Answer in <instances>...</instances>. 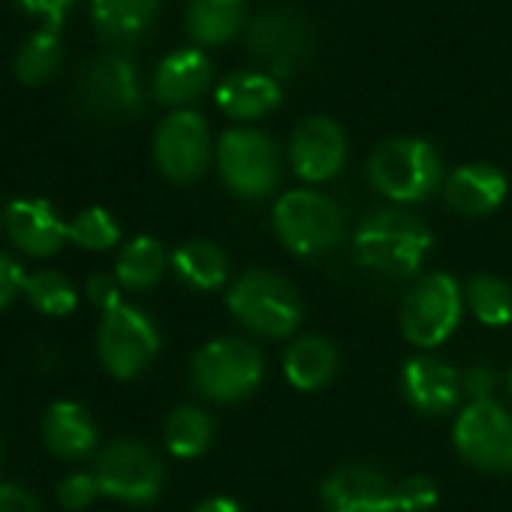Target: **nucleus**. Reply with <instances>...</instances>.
<instances>
[{
	"instance_id": "obj_1",
	"label": "nucleus",
	"mask_w": 512,
	"mask_h": 512,
	"mask_svg": "<svg viewBox=\"0 0 512 512\" xmlns=\"http://www.w3.org/2000/svg\"><path fill=\"white\" fill-rule=\"evenodd\" d=\"M434 244L431 229L401 208H380L362 220L353 238L356 263L383 278H413Z\"/></svg>"
},
{
	"instance_id": "obj_2",
	"label": "nucleus",
	"mask_w": 512,
	"mask_h": 512,
	"mask_svg": "<svg viewBox=\"0 0 512 512\" xmlns=\"http://www.w3.org/2000/svg\"><path fill=\"white\" fill-rule=\"evenodd\" d=\"M226 305L244 329L263 338H287L302 323V302L293 284L263 269L241 275L232 284Z\"/></svg>"
},
{
	"instance_id": "obj_3",
	"label": "nucleus",
	"mask_w": 512,
	"mask_h": 512,
	"mask_svg": "<svg viewBox=\"0 0 512 512\" xmlns=\"http://www.w3.org/2000/svg\"><path fill=\"white\" fill-rule=\"evenodd\" d=\"M368 178L374 190L389 196L392 202H422L437 190L443 166L428 142L389 139L377 145V151L371 154Z\"/></svg>"
},
{
	"instance_id": "obj_4",
	"label": "nucleus",
	"mask_w": 512,
	"mask_h": 512,
	"mask_svg": "<svg viewBox=\"0 0 512 512\" xmlns=\"http://www.w3.org/2000/svg\"><path fill=\"white\" fill-rule=\"evenodd\" d=\"M263 377H266L263 353L238 338L211 341L193 359L196 389L217 404H235L253 395L260 389Z\"/></svg>"
},
{
	"instance_id": "obj_5",
	"label": "nucleus",
	"mask_w": 512,
	"mask_h": 512,
	"mask_svg": "<svg viewBox=\"0 0 512 512\" xmlns=\"http://www.w3.org/2000/svg\"><path fill=\"white\" fill-rule=\"evenodd\" d=\"M275 232L290 253L320 256L341 244L344 214L323 193L290 190L275 205Z\"/></svg>"
},
{
	"instance_id": "obj_6",
	"label": "nucleus",
	"mask_w": 512,
	"mask_h": 512,
	"mask_svg": "<svg viewBox=\"0 0 512 512\" xmlns=\"http://www.w3.org/2000/svg\"><path fill=\"white\" fill-rule=\"evenodd\" d=\"M223 184L244 199H260L278 187L281 157L275 142L260 130H229L217 145Z\"/></svg>"
},
{
	"instance_id": "obj_7",
	"label": "nucleus",
	"mask_w": 512,
	"mask_h": 512,
	"mask_svg": "<svg viewBox=\"0 0 512 512\" xmlns=\"http://www.w3.org/2000/svg\"><path fill=\"white\" fill-rule=\"evenodd\" d=\"M461 323V290L452 275H425L401 305V332L410 344L440 347Z\"/></svg>"
},
{
	"instance_id": "obj_8",
	"label": "nucleus",
	"mask_w": 512,
	"mask_h": 512,
	"mask_svg": "<svg viewBox=\"0 0 512 512\" xmlns=\"http://www.w3.org/2000/svg\"><path fill=\"white\" fill-rule=\"evenodd\" d=\"M250 55L269 67L272 76H293L311 58V25L293 7H269L247 28Z\"/></svg>"
},
{
	"instance_id": "obj_9",
	"label": "nucleus",
	"mask_w": 512,
	"mask_h": 512,
	"mask_svg": "<svg viewBox=\"0 0 512 512\" xmlns=\"http://www.w3.org/2000/svg\"><path fill=\"white\" fill-rule=\"evenodd\" d=\"M458 455L488 473H512V416L491 398L470 401L452 431Z\"/></svg>"
},
{
	"instance_id": "obj_10",
	"label": "nucleus",
	"mask_w": 512,
	"mask_h": 512,
	"mask_svg": "<svg viewBox=\"0 0 512 512\" xmlns=\"http://www.w3.org/2000/svg\"><path fill=\"white\" fill-rule=\"evenodd\" d=\"M97 350L109 374L130 380L142 374L160 353V332L148 314H142L139 308L121 305L103 314Z\"/></svg>"
},
{
	"instance_id": "obj_11",
	"label": "nucleus",
	"mask_w": 512,
	"mask_h": 512,
	"mask_svg": "<svg viewBox=\"0 0 512 512\" xmlns=\"http://www.w3.org/2000/svg\"><path fill=\"white\" fill-rule=\"evenodd\" d=\"M79 103L91 118L100 121L136 118L142 112V88H139L136 67L118 52L97 55L82 70Z\"/></svg>"
},
{
	"instance_id": "obj_12",
	"label": "nucleus",
	"mask_w": 512,
	"mask_h": 512,
	"mask_svg": "<svg viewBox=\"0 0 512 512\" xmlns=\"http://www.w3.org/2000/svg\"><path fill=\"white\" fill-rule=\"evenodd\" d=\"M94 476L103 494L130 503H148L163 488V464L136 440H118L106 446L97 458Z\"/></svg>"
},
{
	"instance_id": "obj_13",
	"label": "nucleus",
	"mask_w": 512,
	"mask_h": 512,
	"mask_svg": "<svg viewBox=\"0 0 512 512\" xmlns=\"http://www.w3.org/2000/svg\"><path fill=\"white\" fill-rule=\"evenodd\" d=\"M211 154L208 127L196 112H172L154 136V160L172 181H193L205 172Z\"/></svg>"
},
{
	"instance_id": "obj_14",
	"label": "nucleus",
	"mask_w": 512,
	"mask_h": 512,
	"mask_svg": "<svg viewBox=\"0 0 512 512\" xmlns=\"http://www.w3.org/2000/svg\"><path fill=\"white\" fill-rule=\"evenodd\" d=\"M290 160L299 178L305 181H329L344 169L347 160V136L341 124L326 115L305 118L293 133Z\"/></svg>"
},
{
	"instance_id": "obj_15",
	"label": "nucleus",
	"mask_w": 512,
	"mask_h": 512,
	"mask_svg": "<svg viewBox=\"0 0 512 512\" xmlns=\"http://www.w3.org/2000/svg\"><path fill=\"white\" fill-rule=\"evenodd\" d=\"M326 512H401L395 485L368 464H344L323 482Z\"/></svg>"
},
{
	"instance_id": "obj_16",
	"label": "nucleus",
	"mask_w": 512,
	"mask_h": 512,
	"mask_svg": "<svg viewBox=\"0 0 512 512\" xmlns=\"http://www.w3.org/2000/svg\"><path fill=\"white\" fill-rule=\"evenodd\" d=\"M401 386H404V395L407 401L425 413V416H440V413H449L455 410L458 398H461V374L434 359V356H416L404 365V374H401Z\"/></svg>"
},
{
	"instance_id": "obj_17",
	"label": "nucleus",
	"mask_w": 512,
	"mask_h": 512,
	"mask_svg": "<svg viewBox=\"0 0 512 512\" xmlns=\"http://www.w3.org/2000/svg\"><path fill=\"white\" fill-rule=\"evenodd\" d=\"M4 223H7V232L16 241V247H22L31 256H52L61 250L64 238H67L64 220L55 214V208L46 199L10 202Z\"/></svg>"
},
{
	"instance_id": "obj_18",
	"label": "nucleus",
	"mask_w": 512,
	"mask_h": 512,
	"mask_svg": "<svg viewBox=\"0 0 512 512\" xmlns=\"http://www.w3.org/2000/svg\"><path fill=\"white\" fill-rule=\"evenodd\" d=\"M506 187L509 184L500 169L485 166V163H470V166L455 169L446 178L443 196L452 211L464 217H482V214H491L506 199Z\"/></svg>"
},
{
	"instance_id": "obj_19",
	"label": "nucleus",
	"mask_w": 512,
	"mask_h": 512,
	"mask_svg": "<svg viewBox=\"0 0 512 512\" xmlns=\"http://www.w3.org/2000/svg\"><path fill=\"white\" fill-rule=\"evenodd\" d=\"M208 82H211L208 58L199 49H181L160 64L154 76V97L163 106H187L205 94Z\"/></svg>"
},
{
	"instance_id": "obj_20",
	"label": "nucleus",
	"mask_w": 512,
	"mask_h": 512,
	"mask_svg": "<svg viewBox=\"0 0 512 512\" xmlns=\"http://www.w3.org/2000/svg\"><path fill=\"white\" fill-rule=\"evenodd\" d=\"M43 437H46V446L58 458L79 461V458L91 455V449L97 443V428H94L91 413L82 404L58 401L43 416Z\"/></svg>"
},
{
	"instance_id": "obj_21",
	"label": "nucleus",
	"mask_w": 512,
	"mask_h": 512,
	"mask_svg": "<svg viewBox=\"0 0 512 512\" xmlns=\"http://www.w3.org/2000/svg\"><path fill=\"white\" fill-rule=\"evenodd\" d=\"M281 103V88L269 73H232L217 88V106L238 121L263 118Z\"/></svg>"
},
{
	"instance_id": "obj_22",
	"label": "nucleus",
	"mask_w": 512,
	"mask_h": 512,
	"mask_svg": "<svg viewBox=\"0 0 512 512\" xmlns=\"http://www.w3.org/2000/svg\"><path fill=\"white\" fill-rule=\"evenodd\" d=\"M284 374L302 392H317V389L329 386L332 377L338 374V350H335V344L320 338V335L299 338L284 356Z\"/></svg>"
},
{
	"instance_id": "obj_23",
	"label": "nucleus",
	"mask_w": 512,
	"mask_h": 512,
	"mask_svg": "<svg viewBox=\"0 0 512 512\" xmlns=\"http://www.w3.org/2000/svg\"><path fill=\"white\" fill-rule=\"evenodd\" d=\"M91 13L97 31L109 43L127 46L148 34L157 16V0H91Z\"/></svg>"
},
{
	"instance_id": "obj_24",
	"label": "nucleus",
	"mask_w": 512,
	"mask_h": 512,
	"mask_svg": "<svg viewBox=\"0 0 512 512\" xmlns=\"http://www.w3.org/2000/svg\"><path fill=\"white\" fill-rule=\"evenodd\" d=\"M244 25V0H190L187 31L205 46L232 40Z\"/></svg>"
},
{
	"instance_id": "obj_25",
	"label": "nucleus",
	"mask_w": 512,
	"mask_h": 512,
	"mask_svg": "<svg viewBox=\"0 0 512 512\" xmlns=\"http://www.w3.org/2000/svg\"><path fill=\"white\" fill-rule=\"evenodd\" d=\"M226 253L211 241H187L172 253L175 275L193 290H217L226 281Z\"/></svg>"
},
{
	"instance_id": "obj_26",
	"label": "nucleus",
	"mask_w": 512,
	"mask_h": 512,
	"mask_svg": "<svg viewBox=\"0 0 512 512\" xmlns=\"http://www.w3.org/2000/svg\"><path fill=\"white\" fill-rule=\"evenodd\" d=\"M166 263H169L166 247L151 235H139L121 250L118 266H115V278L127 290H148L163 278Z\"/></svg>"
},
{
	"instance_id": "obj_27",
	"label": "nucleus",
	"mask_w": 512,
	"mask_h": 512,
	"mask_svg": "<svg viewBox=\"0 0 512 512\" xmlns=\"http://www.w3.org/2000/svg\"><path fill=\"white\" fill-rule=\"evenodd\" d=\"M61 58H64L61 31L43 28V31L31 34V37L22 43V49H19V55H16V64H13L16 79H19L22 85H43V82H49V79L55 76Z\"/></svg>"
},
{
	"instance_id": "obj_28",
	"label": "nucleus",
	"mask_w": 512,
	"mask_h": 512,
	"mask_svg": "<svg viewBox=\"0 0 512 512\" xmlns=\"http://www.w3.org/2000/svg\"><path fill=\"white\" fill-rule=\"evenodd\" d=\"M163 434H166V446H169L172 455L196 458L211 446L214 425L199 407H178V410L169 413Z\"/></svg>"
},
{
	"instance_id": "obj_29",
	"label": "nucleus",
	"mask_w": 512,
	"mask_h": 512,
	"mask_svg": "<svg viewBox=\"0 0 512 512\" xmlns=\"http://www.w3.org/2000/svg\"><path fill=\"white\" fill-rule=\"evenodd\" d=\"M467 302H470L473 317L482 326L500 329V326H509L512 323V290L500 278L476 275L467 284Z\"/></svg>"
},
{
	"instance_id": "obj_30",
	"label": "nucleus",
	"mask_w": 512,
	"mask_h": 512,
	"mask_svg": "<svg viewBox=\"0 0 512 512\" xmlns=\"http://www.w3.org/2000/svg\"><path fill=\"white\" fill-rule=\"evenodd\" d=\"M22 293L28 296V302L49 314V317H67L73 308H76V290L73 284L58 275V272H37V275H28L25 278V287Z\"/></svg>"
},
{
	"instance_id": "obj_31",
	"label": "nucleus",
	"mask_w": 512,
	"mask_h": 512,
	"mask_svg": "<svg viewBox=\"0 0 512 512\" xmlns=\"http://www.w3.org/2000/svg\"><path fill=\"white\" fill-rule=\"evenodd\" d=\"M67 238L76 241L85 250H109L112 244H118L121 229L115 223V217L103 208H88L82 214H76V220L67 226Z\"/></svg>"
},
{
	"instance_id": "obj_32",
	"label": "nucleus",
	"mask_w": 512,
	"mask_h": 512,
	"mask_svg": "<svg viewBox=\"0 0 512 512\" xmlns=\"http://www.w3.org/2000/svg\"><path fill=\"white\" fill-rule=\"evenodd\" d=\"M401 512H428L437 503V485L428 476H410L395 485Z\"/></svg>"
},
{
	"instance_id": "obj_33",
	"label": "nucleus",
	"mask_w": 512,
	"mask_h": 512,
	"mask_svg": "<svg viewBox=\"0 0 512 512\" xmlns=\"http://www.w3.org/2000/svg\"><path fill=\"white\" fill-rule=\"evenodd\" d=\"M100 494V485H97V476L94 473H73L67 476L61 485H58V500L61 506L67 509H85L94 497Z\"/></svg>"
},
{
	"instance_id": "obj_34",
	"label": "nucleus",
	"mask_w": 512,
	"mask_h": 512,
	"mask_svg": "<svg viewBox=\"0 0 512 512\" xmlns=\"http://www.w3.org/2000/svg\"><path fill=\"white\" fill-rule=\"evenodd\" d=\"M16 4H19L28 16L43 19V25H46L49 31H61L64 22H67V13L73 10L76 0H16Z\"/></svg>"
},
{
	"instance_id": "obj_35",
	"label": "nucleus",
	"mask_w": 512,
	"mask_h": 512,
	"mask_svg": "<svg viewBox=\"0 0 512 512\" xmlns=\"http://www.w3.org/2000/svg\"><path fill=\"white\" fill-rule=\"evenodd\" d=\"M85 290H88V299H91L103 314L121 308V284H118V278H112V275H91Z\"/></svg>"
},
{
	"instance_id": "obj_36",
	"label": "nucleus",
	"mask_w": 512,
	"mask_h": 512,
	"mask_svg": "<svg viewBox=\"0 0 512 512\" xmlns=\"http://www.w3.org/2000/svg\"><path fill=\"white\" fill-rule=\"evenodd\" d=\"M25 287V272L16 260H10L7 253H0V308L10 305L16 299V293H22Z\"/></svg>"
},
{
	"instance_id": "obj_37",
	"label": "nucleus",
	"mask_w": 512,
	"mask_h": 512,
	"mask_svg": "<svg viewBox=\"0 0 512 512\" xmlns=\"http://www.w3.org/2000/svg\"><path fill=\"white\" fill-rule=\"evenodd\" d=\"M494 383H497V377H494V371L485 368V365H473V368H467V371L461 374V389H464L473 401L491 398Z\"/></svg>"
},
{
	"instance_id": "obj_38",
	"label": "nucleus",
	"mask_w": 512,
	"mask_h": 512,
	"mask_svg": "<svg viewBox=\"0 0 512 512\" xmlns=\"http://www.w3.org/2000/svg\"><path fill=\"white\" fill-rule=\"evenodd\" d=\"M0 512H40V506L25 488L0 485Z\"/></svg>"
},
{
	"instance_id": "obj_39",
	"label": "nucleus",
	"mask_w": 512,
	"mask_h": 512,
	"mask_svg": "<svg viewBox=\"0 0 512 512\" xmlns=\"http://www.w3.org/2000/svg\"><path fill=\"white\" fill-rule=\"evenodd\" d=\"M193 512H241V506L232 497H211V500L199 503Z\"/></svg>"
},
{
	"instance_id": "obj_40",
	"label": "nucleus",
	"mask_w": 512,
	"mask_h": 512,
	"mask_svg": "<svg viewBox=\"0 0 512 512\" xmlns=\"http://www.w3.org/2000/svg\"><path fill=\"white\" fill-rule=\"evenodd\" d=\"M509 398H512V371H509Z\"/></svg>"
}]
</instances>
